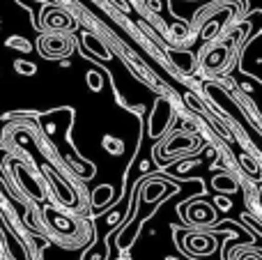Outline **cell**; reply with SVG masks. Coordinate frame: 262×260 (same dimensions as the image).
I'll list each match as a JSON object with an SVG mask.
<instances>
[{
  "instance_id": "2e32d148",
  "label": "cell",
  "mask_w": 262,
  "mask_h": 260,
  "mask_svg": "<svg viewBox=\"0 0 262 260\" xmlns=\"http://www.w3.org/2000/svg\"><path fill=\"white\" fill-rule=\"evenodd\" d=\"M242 166H244V170H246L249 175H253V178H258V175H260L258 164H255V159H251V157L242 155Z\"/></svg>"
},
{
  "instance_id": "277c9868",
  "label": "cell",
  "mask_w": 262,
  "mask_h": 260,
  "mask_svg": "<svg viewBox=\"0 0 262 260\" xmlns=\"http://www.w3.org/2000/svg\"><path fill=\"white\" fill-rule=\"evenodd\" d=\"M172 118H175V111H172L170 99H166V97H159L157 104H154L152 115H149V136H152V138L163 136V134L170 129Z\"/></svg>"
},
{
  "instance_id": "9a60e30c",
  "label": "cell",
  "mask_w": 262,
  "mask_h": 260,
  "mask_svg": "<svg viewBox=\"0 0 262 260\" xmlns=\"http://www.w3.org/2000/svg\"><path fill=\"white\" fill-rule=\"evenodd\" d=\"M88 88H90L92 92H101V88H104V76H101L97 69L88 72Z\"/></svg>"
},
{
  "instance_id": "9c48e42d",
  "label": "cell",
  "mask_w": 262,
  "mask_h": 260,
  "mask_svg": "<svg viewBox=\"0 0 262 260\" xmlns=\"http://www.w3.org/2000/svg\"><path fill=\"white\" fill-rule=\"evenodd\" d=\"M44 216L49 219V224L53 226L58 233H67V235H74V233H76V226H74V221L67 219V216H60L58 212H53V210H46Z\"/></svg>"
},
{
  "instance_id": "d6986e66",
  "label": "cell",
  "mask_w": 262,
  "mask_h": 260,
  "mask_svg": "<svg viewBox=\"0 0 262 260\" xmlns=\"http://www.w3.org/2000/svg\"><path fill=\"white\" fill-rule=\"evenodd\" d=\"M239 260H262V256H258V253H244Z\"/></svg>"
},
{
  "instance_id": "52a82bcc",
  "label": "cell",
  "mask_w": 262,
  "mask_h": 260,
  "mask_svg": "<svg viewBox=\"0 0 262 260\" xmlns=\"http://www.w3.org/2000/svg\"><path fill=\"white\" fill-rule=\"evenodd\" d=\"M81 41H83V49H85L90 55H95V58H99V60H111V58H113V55H111V51H108V46H106L99 37L92 35V32H83Z\"/></svg>"
},
{
  "instance_id": "4fadbf2b",
  "label": "cell",
  "mask_w": 262,
  "mask_h": 260,
  "mask_svg": "<svg viewBox=\"0 0 262 260\" xmlns=\"http://www.w3.org/2000/svg\"><path fill=\"white\" fill-rule=\"evenodd\" d=\"M163 189H166V184H163V182H157V180H149V182H145L143 201H145V203H154V201H157V198L163 193Z\"/></svg>"
},
{
  "instance_id": "8992f818",
  "label": "cell",
  "mask_w": 262,
  "mask_h": 260,
  "mask_svg": "<svg viewBox=\"0 0 262 260\" xmlns=\"http://www.w3.org/2000/svg\"><path fill=\"white\" fill-rule=\"evenodd\" d=\"M186 219L191 224H214L216 219V212L212 205H207L205 201H189V212H186Z\"/></svg>"
},
{
  "instance_id": "ba28073f",
  "label": "cell",
  "mask_w": 262,
  "mask_h": 260,
  "mask_svg": "<svg viewBox=\"0 0 262 260\" xmlns=\"http://www.w3.org/2000/svg\"><path fill=\"white\" fill-rule=\"evenodd\" d=\"M168 55H170L175 69H180V72L191 74L195 69V55L189 53V51H168Z\"/></svg>"
},
{
  "instance_id": "ac0fdd59",
  "label": "cell",
  "mask_w": 262,
  "mask_h": 260,
  "mask_svg": "<svg viewBox=\"0 0 262 260\" xmlns=\"http://www.w3.org/2000/svg\"><path fill=\"white\" fill-rule=\"evenodd\" d=\"M7 46H12V49H21V51H30V44H28L26 39H21V37H12V39H7Z\"/></svg>"
},
{
  "instance_id": "3957f363",
  "label": "cell",
  "mask_w": 262,
  "mask_h": 260,
  "mask_svg": "<svg viewBox=\"0 0 262 260\" xmlns=\"http://www.w3.org/2000/svg\"><path fill=\"white\" fill-rule=\"evenodd\" d=\"M198 147H200L198 136L186 134V132H177L175 136H170L161 145L159 157H161V159H172V157H182V155H189V152H195Z\"/></svg>"
},
{
  "instance_id": "30bf717a",
  "label": "cell",
  "mask_w": 262,
  "mask_h": 260,
  "mask_svg": "<svg viewBox=\"0 0 262 260\" xmlns=\"http://www.w3.org/2000/svg\"><path fill=\"white\" fill-rule=\"evenodd\" d=\"M138 230H140V221L138 219L129 221V224L122 228V233L118 235V247L120 249H129L131 244H134V240L138 237Z\"/></svg>"
},
{
  "instance_id": "7a4b0ae2",
  "label": "cell",
  "mask_w": 262,
  "mask_h": 260,
  "mask_svg": "<svg viewBox=\"0 0 262 260\" xmlns=\"http://www.w3.org/2000/svg\"><path fill=\"white\" fill-rule=\"evenodd\" d=\"M200 62H203L205 72H209V74L226 72V69L230 67V62H232L230 44H221V41H216V44L207 46V49L203 51V55H200Z\"/></svg>"
},
{
  "instance_id": "5bb4252c",
  "label": "cell",
  "mask_w": 262,
  "mask_h": 260,
  "mask_svg": "<svg viewBox=\"0 0 262 260\" xmlns=\"http://www.w3.org/2000/svg\"><path fill=\"white\" fill-rule=\"evenodd\" d=\"M104 147H106V152L108 155H113V157H118V155H122L124 152V143L120 141V138H115V136H104Z\"/></svg>"
},
{
  "instance_id": "7c38bea8",
  "label": "cell",
  "mask_w": 262,
  "mask_h": 260,
  "mask_svg": "<svg viewBox=\"0 0 262 260\" xmlns=\"http://www.w3.org/2000/svg\"><path fill=\"white\" fill-rule=\"evenodd\" d=\"M111 198H113V187H111V184H101V187H97L95 193H92L95 207H106L111 203Z\"/></svg>"
},
{
  "instance_id": "6da1fadb",
  "label": "cell",
  "mask_w": 262,
  "mask_h": 260,
  "mask_svg": "<svg viewBox=\"0 0 262 260\" xmlns=\"http://www.w3.org/2000/svg\"><path fill=\"white\" fill-rule=\"evenodd\" d=\"M37 46H39V53L44 58L58 60L74 51V37L69 32H44L37 41Z\"/></svg>"
},
{
  "instance_id": "e0dca14e",
  "label": "cell",
  "mask_w": 262,
  "mask_h": 260,
  "mask_svg": "<svg viewBox=\"0 0 262 260\" xmlns=\"http://www.w3.org/2000/svg\"><path fill=\"white\" fill-rule=\"evenodd\" d=\"M14 69H16L18 74H23V76H32V74L37 72V67L32 62H26V60H16V64H14Z\"/></svg>"
},
{
  "instance_id": "8fae6325",
  "label": "cell",
  "mask_w": 262,
  "mask_h": 260,
  "mask_svg": "<svg viewBox=\"0 0 262 260\" xmlns=\"http://www.w3.org/2000/svg\"><path fill=\"white\" fill-rule=\"evenodd\" d=\"M212 187L216 189L219 193H235L237 189V180L232 178V175H216V178L212 180Z\"/></svg>"
},
{
  "instance_id": "5b68a950",
  "label": "cell",
  "mask_w": 262,
  "mask_h": 260,
  "mask_svg": "<svg viewBox=\"0 0 262 260\" xmlns=\"http://www.w3.org/2000/svg\"><path fill=\"white\" fill-rule=\"evenodd\" d=\"M41 26L49 28L51 32H72L74 26H76V21H74L64 9L49 7V9H44V14H41Z\"/></svg>"
}]
</instances>
